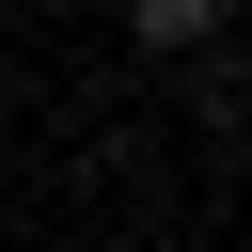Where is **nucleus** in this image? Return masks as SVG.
I'll return each mask as SVG.
<instances>
[{"instance_id": "obj_1", "label": "nucleus", "mask_w": 252, "mask_h": 252, "mask_svg": "<svg viewBox=\"0 0 252 252\" xmlns=\"http://www.w3.org/2000/svg\"><path fill=\"white\" fill-rule=\"evenodd\" d=\"M126 32H142V47H205V32H220V0H126Z\"/></svg>"}]
</instances>
